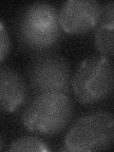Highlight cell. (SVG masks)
Returning a JSON list of instances; mask_svg holds the SVG:
<instances>
[{
    "mask_svg": "<svg viewBox=\"0 0 114 152\" xmlns=\"http://www.w3.org/2000/svg\"><path fill=\"white\" fill-rule=\"evenodd\" d=\"M57 9L48 2H34L23 10L17 22L19 41L26 50L44 52L62 38Z\"/></svg>",
    "mask_w": 114,
    "mask_h": 152,
    "instance_id": "1",
    "label": "cell"
},
{
    "mask_svg": "<svg viewBox=\"0 0 114 152\" xmlns=\"http://www.w3.org/2000/svg\"><path fill=\"white\" fill-rule=\"evenodd\" d=\"M72 114L73 104L66 92H43L26 107L22 123L31 132L54 135L68 126Z\"/></svg>",
    "mask_w": 114,
    "mask_h": 152,
    "instance_id": "2",
    "label": "cell"
},
{
    "mask_svg": "<svg viewBox=\"0 0 114 152\" xmlns=\"http://www.w3.org/2000/svg\"><path fill=\"white\" fill-rule=\"evenodd\" d=\"M114 140V120L109 112L99 110L80 117L65 138V150L91 152L107 150Z\"/></svg>",
    "mask_w": 114,
    "mask_h": 152,
    "instance_id": "3",
    "label": "cell"
},
{
    "mask_svg": "<svg viewBox=\"0 0 114 152\" xmlns=\"http://www.w3.org/2000/svg\"><path fill=\"white\" fill-rule=\"evenodd\" d=\"M114 70L111 60L96 55L85 59L71 78V88L82 104H94L106 99L113 88Z\"/></svg>",
    "mask_w": 114,
    "mask_h": 152,
    "instance_id": "4",
    "label": "cell"
},
{
    "mask_svg": "<svg viewBox=\"0 0 114 152\" xmlns=\"http://www.w3.org/2000/svg\"><path fill=\"white\" fill-rule=\"evenodd\" d=\"M28 80L35 92H66L71 83L69 65L63 56L41 54L32 61L28 70Z\"/></svg>",
    "mask_w": 114,
    "mask_h": 152,
    "instance_id": "5",
    "label": "cell"
},
{
    "mask_svg": "<svg viewBox=\"0 0 114 152\" xmlns=\"http://www.w3.org/2000/svg\"><path fill=\"white\" fill-rule=\"evenodd\" d=\"M103 7L95 0H68L58 12L62 31L70 34L90 31L100 22Z\"/></svg>",
    "mask_w": 114,
    "mask_h": 152,
    "instance_id": "6",
    "label": "cell"
},
{
    "mask_svg": "<svg viewBox=\"0 0 114 152\" xmlns=\"http://www.w3.org/2000/svg\"><path fill=\"white\" fill-rule=\"evenodd\" d=\"M28 98V87L22 76L13 69L0 66V110L13 112Z\"/></svg>",
    "mask_w": 114,
    "mask_h": 152,
    "instance_id": "7",
    "label": "cell"
},
{
    "mask_svg": "<svg viewBox=\"0 0 114 152\" xmlns=\"http://www.w3.org/2000/svg\"><path fill=\"white\" fill-rule=\"evenodd\" d=\"M114 11L113 1L107 2L103 8L102 17L94 35L96 50L104 56L110 57L114 53Z\"/></svg>",
    "mask_w": 114,
    "mask_h": 152,
    "instance_id": "8",
    "label": "cell"
},
{
    "mask_svg": "<svg viewBox=\"0 0 114 152\" xmlns=\"http://www.w3.org/2000/svg\"><path fill=\"white\" fill-rule=\"evenodd\" d=\"M50 148L45 141L38 137L25 136L14 140L9 147V151H35L48 152Z\"/></svg>",
    "mask_w": 114,
    "mask_h": 152,
    "instance_id": "9",
    "label": "cell"
},
{
    "mask_svg": "<svg viewBox=\"0 0 114 152\" xmlns=\"http://www.w3.org/2000/svg\"><path fill=\"white\" fill-rule=\"evenodd\" d=\"M11 50V39L3 21L0 19V62L3 61Z\"/></svg>",
    "mask_w": 114,
    "mask_h": 152,
    "instance_id": "10",
    "label": "cell"
},
{
    "mask_svg": "<svg viewBox=\"0 0 114 152\" xmlns=\"http://www.w3.org/2000/svg\"><path fill=\"white\" fill-rule=\"evenodd\" d=\"M2 145H3V142H2V138L0 136V149L2 148Z\"/></svg>",
    "mask_w": 114,
    "mask_h": 152,
    "instance_id": "11",
    "label": "cell"
}]
</instances>
